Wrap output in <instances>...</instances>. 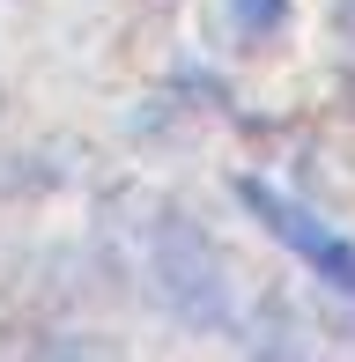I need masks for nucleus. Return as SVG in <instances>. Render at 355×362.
Here are the masks:
<instances>
[{"label": "nucleus", "mask_w": 355, "mask_h": 362, "mask_svg": "<svg viewBox=\"0 0 355 362\" xmlns=\"http://www.w3.org/2000/svg\"><path fill=\"white\" fill-rule=\"evenodd\" d=\"M245 200L260 207V215H267L274 229H281L289 244H303V259H311V267L326 274V281H341V288H355V244H341V237H326V229H318L311 215H303V207H281V200H274V192L260 185V177H252V185H245Z\"/></svg>", "instance_id": "f257e3e1"}, {"label": "nucleus", "mask_w": 355, "mask_h": 362, "mask_svg": "<svg viewBox=\"0 0 355 362\" xmlns=\"http://www.w3.org/2000/svg\"><path fill=\"white\" fill-rule=\"evenodd\" d=\"M281 8H289V0H230V15L252 30V37H260V30H274V15H281Z\"/></svg>", "instance_id": "f03ea898"}]
</instances>
